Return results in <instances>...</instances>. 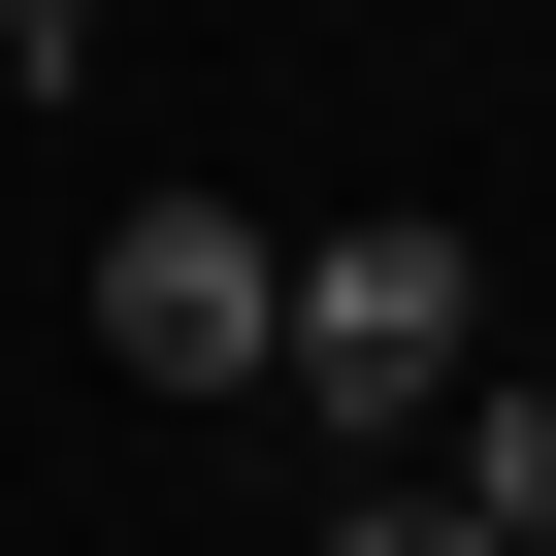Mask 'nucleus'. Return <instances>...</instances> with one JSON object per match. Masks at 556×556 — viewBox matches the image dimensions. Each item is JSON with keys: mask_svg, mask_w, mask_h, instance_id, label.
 I'll return each mask as SVG.
<instances>
[{"mask_svg": "<svg viewBox=\"0 0 556 556\" xmlns=\"http://www.w3.org/2000/svg\"><path fill=\"white\" fill-rule=\"evenodd\" d=\"M426 491H458V556H556V393L458 361V393H426Z\"/></svg>", "mask_w": 556, "mask_h": 556, "instance_id": "3", "label": "nucleus"}, {"mask_svg": "<svg viewBox=\"0 0 556 556\" xmlns=\"http://www.w3.org/2000/svg\"><path fill=\"white\" fill-rule=\"evenodd\" d=\"M262 328H295V229H229V197H131L99 229V361L131 393H262Z\"/></svg>", "mask_w": 556, "mask_h": 556, "instance_id": "2", "label": "nucleus"}, {"mask_svg": "<svg viewBox=\"0 0 556 556\" xmlns=\"http://www.w3.org/2000/svg\"><path fill=\"white\" fill-rule=\"evenodd\" d=\"M491 361V262L426 229V197H361V229H295V328H262V393L295 426H361V458H426V393Z\"/></svg>", "mask_w": 556, "mask_h": 556, "instance_id": "1", "label": "nucleus"}, {"mask_svg": "<svg viewBox=\"0 0 556 556\" xmlns=\"http://www.w3.org/2000/svg\"><path fill=\"white\" fill-rule=\"evenodd\" d=\"M328 556H458V491H426V458H393V491H328Z\"/></svg>", "mask_w": 556, "mask_h": 556, "instance_id": "4", "label": "nucleus"}, {"mask_svg": "<svg viewBox=\"0 0 556 556\" xmlns=\"http://www.w3.org/2000/svg\"><path fill=\"white\" fill-rule=\"evenodd\" d=\"M458 34H491V0H458Z\"/></svg>", "mask_w": 556, "mask_h": 556, "instance_id": "6", "label": "nucleus"}, {"mask_svg": "<svg viewBox=\"0 0 556 556\" xmlns=\"http://www.w3.org/2000/svg\"><path fill=\"white\" fill-rule=\"evenodd\" d=\"M0 66H99V0H0Z\"/></svg>", "mask_w": 556, "mask_h": 556, "instance_id": "5", "label": "nucleus"}]
</instances>
